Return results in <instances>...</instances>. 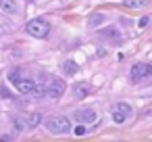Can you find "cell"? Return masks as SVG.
Here are the masks:
<instances>
[{"mask_svg": "<svg viewBox=\"0 0 152 142\" xmlns=\"http://www.w3.org/2000/svg\"><path fill=\"white\" fill-rule=\"evenodd\" d=\"M44 127H46V132H50L54 136H63V134H69L71 132V121H69V117L56 115V117L46 119L44 121Z\"/></svg>", "mask_w": 152, "mask_h": 142, "instance_id": "cell-1", "label": "cell"}, {"mask_svg": "<svg viewBox=\"0 0 152 142\" xmlns=\"http://www.w3.org/2000/svg\"><path fill=\"white\" fill-rule=\"evenodd\" d=\"M25 32H27L29 36H34V38L42 40V38L48 36V32H50V23L44 21V19H31V21L25 25Z\"/></svg>", "mask_w": 152, "mask_h": 142, "instance_id": "cell-2", "label": "cell"}, {"mask_svg": "<svg viewBox=\"0 0 152 142\" xmlns=\"http://www.w3.org/2000/svg\"><path fill=\"white\" fill-rule=\"evenodd\" d=\"M65 90H67L65 82H63L61 77H52L50 84L46 86V96H50V98H61V96L65 94Z\"/></svg>", "mask_w": 152, "mask_h": 142, "instance_id": "cell-3", "label": "cell"}, {"mask_svg": "<svg viewBox=\"0 0 152 142\" xmlns=\"http://www.w3.org/2000/svg\"><path fill=\"white\" fill-rule=\"evenodd\" d=\"M75 119H77L81 125H88V123H94V121L98 119V113H96V109H92V107L79 109V111L75 113Z\"/></svg>", "mask_w": 152, "mask_h": 142, "instance_id": "cell-4", "label": "cell"}, {"mask_svg": "<svg viewBox=\"0 0 152 142\" xmlns=\"http://www.w3.org/2000/svg\"><path fill=\"white\" fill-rule=\"evenodd\" d=\"M13 86H15L17 92H21V94H34L36 88H38V84H36L34 79H29V77H19Z\"/></svg>", "mask_w": 152, "mask_h": 142, "instance_id": "cell-5", "label": "cell"}, {"mask_svg": "<svg viewBox=\"0 0 152 142\" xmlns=\"http://www.w3.org/2000/svg\"><path fill=\"white\" fill-rule=\"evenodd\" d=\"M152 75V63H135L131 67V77L133 79H142V77H148Z\"/></svg>", "mask_w": 152, "mask_h": 142, "instance_id": "cell-6", "label": "cell"}, {"mask_svg": "<svg viewBox=\"0 0 152 142\" xmlns=\"http://www.w3.org/2000/svg\"><path fill=\"white\" fill-rule=\"evenodd\" d=\"M100 36L110 44H121L123 42V36H121V32L117 27H104V29H100Z\"/></svg>", "mask_w": 152, "mask_h": 142, "instance_id": "cell-7", "label": "cell"}, {"mask_svg": "<svg viewBox=\"0 0 152 142\" xmlns=\"http://www.w3.org/2000/svg\"><path fill=\"white\" fill-rule=\"evenodd\" d=\"M0 11L9 17H13V15H17V2L15 0H0Z\"/></svg>", "mask_w": 152, "mask_h": 142, "instance_id": "cell-8", "label": "cell"}, {"mask_svg": "<svg viewBox=\"0 0 152 142\" xmlns=\"http://www.w3.org/2000/svg\"><path fill=\"white\" fill-rule=\"evenodd\" d=\"M88 94H90V86H88V84H81V82H79V84L73 86V96H75V98H86Z\"/></svg>", "mask_w": 152, "mask_h": 142, "instance_id": "cell-9", "label": "cell"}, {"mask_svg": "<svg viewBox=\"0 0 152 142\" xmlns=\"http://www.w3.org/2000/svg\"><path fill=\"white\" fill-rule=\"evenodd\" d=\"M102 23H104V15H102V13H94V15H90V21H88L90 27L96 29V27H100Z\"/></svg>", "mask_w": 152, "mask_h": 142, "instance_id": "cell-10", "label": "cell"}, {"mask_svg": "<svg viewBox=\"0 0 152 142\" xmlns=\"http://www.w3.org/2000/svg\"><path fill=\"white\" fill-rule=\"evenodd\" d=\"M77 69H79V67H77V63H75V61H71V59L63 63V71H65L67 75H73V73H77Z\"/></svg>", "mask_w": 152, "mask_h": 142, "instance_id": "cell-11", "label": "cell"}, {"mask_svg": "<svg viewBox=\"0 0 152 142\" xmlns=\"http://www.w3.org/2000/svg\"><path fill=\"white\" fill-rule=\"evenodd\" d=\"M115 111H119V113H121V115H125V117H129V115L133 113L131 104H127V102H117V104H115Z\"/></svg>", "mask_w": 152, "mask_h": 142, "instance_id": "cell-12", "label": "cell"}, {"mask_svg": "<svg viewBox=\"0 0 152 142\" xmlns=\"http://www.w3.org/2000/svg\"><path fill=\"white\" fill-rule=\"evenodd\" d=\"M123 4L127 9H144L146 7V0H123Z\"/></svg>", "mask_w": 152, "mask_h": 142, "instance_id": "cell-13", "label": "cell"}, {"mask_svg": "<svg viewBox=\"0 0 152 142\" xmlns=\"http://www.w3.org/2000/svg\"><path fill=\"white\" fill-rule=\"evenodd\" d=\"M38 123H40V115H38V113H31V115L27 117V125H29V127H36Z\"/></svg>", "mask_w": 152, "mask_h": 142, "instance_id": "cell-14", "label": "cell"}, {"mask_svg": "<svg viewBox=\"0 0 152 142\" xmlns=\"http://www.w3.org/2000/svg\"><path fill=\"white\" fill-rule=\"evenodd\" d=\"M125 119H127L125 115H121L119 111H113V121H115V123H123Z\"/></svg>", "mask_w": 152, "mask_h": 142, "instance_id": "cell-15", "label": "cell"}, {"mask_svg": "<svg viewBox=\"0 0 152 142\" xmlns=\"http://www.w3.org/2000/svg\"><path fill=\"white\" fill-rule=\"evenodd\" d=\"M148 23H150V17H142L140 19V27H148Z\"/></svg>", "mask_w": 152, "mask_h": 142, "instance_id": "cell-16", "label": "cell"}, {"mask_svg": "<svg viewBox=\"0 0 152 142\" xmlns=\"http://www.w3.org/2000/svg\"><path fill=\"white\" fill-rule=\"evenodd\" d=\"M75 134H77V136H83V134H86V125H77V127H75Z\"/></svg>", "mask_w": 152, "mask_h": 142, "instance_id": "cell-17", "label": "cell"}, {"mask_svg": "<svg viewBox=\"0 0 152 142\" xmlns=\"http://www.w3.org/2000/svg\"><path fill=\"white\" fill-rule=\"evenodd\" d=\"M0 142H13L11 136H0Z\"/></svg>", "mask_w": 152, "mask_h": 142, "instance_id": "cell-18", "label": "cell"}, {"mask_svg": "<svg viewBox=\"0 0 152 142\" xmlns=\"http://www.w3.org/2000/svg\"><path fill=\"white\" fill-rule=\"evenodd\" d=\"M27 2H31V0H27Z\"/></svg>", "mask_w": 152, "mask_h": 142, "instance_id": "cell-19", "label": "cell"}]
</instances>
